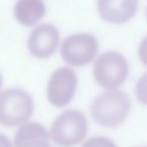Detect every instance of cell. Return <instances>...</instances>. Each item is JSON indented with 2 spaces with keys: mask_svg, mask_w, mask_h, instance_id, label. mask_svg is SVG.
I'll list each match as a JSON object with an SVG mask.
<instances>
[{
  "mask_svg": "<svg viewBox=\"0 0 147 147\" xmlns=\"http://www.w3.org/2000/svg\"><path fill=\"white\" fill-rule=\"evenodd\" d=\"M59 42L57 28L51 23H43L35 27L27 39V47L31 55L47 59L55 53Z\"/></svg>",
  "mask_w": 147,
  "mask_h": 147,
  "instance_id": "52a82bcc",
  "label": "cell"
},
{
  "mask_svg": "<svg viewBox=\"0 0 147 147\" xmlns=\"http://www.w3.org/2000/svg\"><path fill=\"white\" fill-rule=\"evenodd\" d=\"M83 147H117L113 141L106 137H92L84 143Z\"/></svg>",
  "mask_w": 147,
  "mask_h": 147,
  "instance_id": "7c38bea8",
  "label": "cell"
},
{
  "mask_svg": "<svg viewBox=\"0 0 147 147\" xmlns=\"http://www.w3.org/2000/svg\"><path fill=\"white\" fill-rule=\"evenodd\" d=\"M98 49V40L90 33L71 34L61 45L63 59L75 67H83L91 63L97 55Z\"/></svg>",
  "mask_w": 147,
  "mask_h": 147,
  "instance_id": "5b68a950",
  "label": "cell"
},
{
  "mask_svg": "<svg viewBox=\"0 0 147 147\" xmlns=\"http://www.w3.org/2000/svg\"><path fill=\"white\" fill-rule=\"evenodd\" d=\"M88 130L87 119L77 110H67L55 120L51 128L53 142L59 147H73L85 138Z\"/></svg>",
  "mask_w": 147,
  "mask_h": 147,
  "instance_id": "277c9868",
  "label": "cell"
},
{
  "mask_svg": "<svg viewBox=\"0 0 147 147\" xmlns=\"http://www.w3.org/2000/svg\"><path fill=\"white\" fill-rule=\"evenodd\" d=\"M138 53H139V59H140V61H142L145 65H147V36L140 42Z\"/></svg>",
  "mask_w": 147,
  "mask_h": 147,
  "instance_id": "4fadbf2b",
  "label": "cell"
},
{
  "mask_svg": "<svg viewBox=\"0 0 147 147\" xmlns=\"http://www.w3.org/2000/svg\"><path fill=\"white\" fill-rule=\"evenodd\" d=\"M78 86L76 73L67 67H59L51 74L47 83V100L53 106L61 108L73 100Z\"/></svg>",
  "mask_w": 147,
  "mask_h": 147,
  "instance_id": "8992f818",
  "label": "cell"
},
{
  "mask_svg": "<svg viewBox=\"0 0 147 147\" xmlns=\"http://www.w3.org/2000/svg\"><path fill=\"white\" fill-rule=\"evenodd\" d=\"M31 96L19 88H9L0 95V122L3 126L14 127L26 122L33 113Z\"/></svg>",
  "mask_w": 147,
  "mask_h": 147,
  "instance_id": "7a4b0ae2",
  "label": "cell"
},
{
  "mask_svg": "<svg viewBox=\"0 0 147 147\" xmlns=\"http://www.w3.org/2000/svg\"><path fill=\"white\" fill-rule=\"evenodd\" d=\"M135 95L141 104L147 106V73L140 77L135 87Z\"/></svg>",
  "mask_w": 147,
  "mask_h": 147,
  "instance_id": "8fae6325",
  "label": "cell"
},
{
  "mask_svg": "<svg viewBox=\"0 0 147 147\" xmlns=\"http://www.w3.org/2000/svg\"><path fill=\"white\" fill-rule=\"evenodd\" d=\"M131 110V99L120 90H110L100 94L91 104L90 112L94 121L102 126L116 127L123 123Z\"/></svg>",
  "mask_w": 147,
  "mask_h": 147,
  "instance_id": "6da1fadb",
  "label": "cell"
},
{
  "mask_svg": "<svg viewBox=\"0 0 147 147\" xmlns=\"http://www.w3.org/2000/svg\"><path fill=\"white\" fill-rule=\"evenodd\" d=\"M101 18L114 24H123L135 15L138 0H98Z\"/></svg>",
  "mask_w": 147,
  "mask_h": 147,
  "instance_id": "ba28073f",
  "label": "cell"
},
{
  "mask_svg": "<svg viewBox=\"0 0 147 147\" xmlns=\"http://www.w3.org/2000/svg\"><path fill=\"white\" fill-rule=\"evenodd\" d=\"M128 61L117 51H107L99 55L93 67L96 83L108 90H116L126 81L128 76Z\"/></svg>",
  "mask_w": 147,
  "mask_h": 147,
  "instance_id": "3957f363",
  "label": "cell"
},
{
  "mask_svg": "<svg viewBox=\"0 0 147 147\" xmlns=\"http://www.w3.org/2000/svg\"><path fill=\"white\" fill-rule=\"evenodd\" d=\"M14 147H53L49 133L39 123L23 124L14 136Z\"/></svg>",
  "mask_w": 147,
  "mask_h": 147,
  "instance_id": "9c48e42d",
  "label": "cell"
},
{
  "mask_svg": "<svg viewBox=\"0 0 147 147\" xmlns=\"http://www.w3.org/2000/svg\"><path fill=\"white\" fill-rule=\"evenodd\" d=\"M45 10L43 0H17L13 13L20 24L31 26L43 18Z\"/></svg>",
  "mask_w": 147,
  "mask_h": 147,
  "instance_id": "30bf717a",
  "label": "cell"
}]
</instances>
